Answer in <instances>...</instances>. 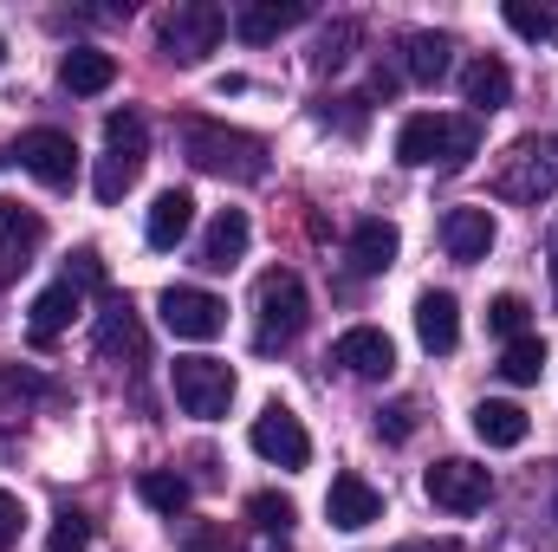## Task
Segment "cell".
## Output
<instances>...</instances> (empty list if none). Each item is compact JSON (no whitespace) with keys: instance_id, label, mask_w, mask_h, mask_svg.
I'll return each mask as SVG.
<instances>
[{"instance_id":"7402d4cb","label":"cell","mask_w":558,"mask_h":552,"mask_svg":"<svg viewBox=\"0 0 558 552\" xmlns=\"http://www.w3.org/2000/svg\"><path fill=\"white\" fill-rule=\"evenodd\" d=\"M461 98L474 105V118L507 111V98H513V72H507L500 59H474V65L461 72Z\"/></svg>"},{"instance_id":"e575fe53","label":"cell","mask_w":558,"mask_h":552,"mask_svg":"<svg viewBox=\"0 0 558 552\" xmlns=\"http://www.w3.org/2000/svg\"><path fill=\"white\" fill-rule=\"evenodd\" d=\"M65 286H78V292H85V286H105V261H98V248H78V254H72Z\"/></svg>"},{"instance_id":"4fadbf2b","label":"cell","mask_w":558,"mask_h":552,"mask_svg":"<svg viewBox=\"0 0 558 552\" xmlns=\"http://www.w3.org/2000/svg\"><path fill=\"white\" fill-rule=\"evenodd\" d=\"M39 241H46V221L33 208H20V202H0V286L33 267Z\"/></svg>"},{"instance_id":"d4e9b609","label":"cell","mask_w":558,"mask_h":552,"mask_svg":"<svg viewBox=\"0 0 558 552\" xmlns=\"http://www.w3.org/2000/svg\"><path fill=\"white\" fill-rule=\"evenodd\" d=\"M526 429H533V422H526V410H520V404L487 397V404L474 410V435H481L487 448H520V442H526Z\"/></svg>"},{"instance_id":"5bb4252c","label":"cell","mask_w":558,"mask_h":552,"mask_svg":"<svg viewBox=\"0 0 558 552\" xmlns=\"http://www.w3.org/2000/svg\"><path fill=\"white\" fill-rule=\"evenodd\" d=\"M247 241H254L247 208H221V215L208 221V235H202V267H208V274H234V267L247 261Z\"/></svg>"},{"instance_id":"e0dca14e","label":"cell","mask_w":558,"mask_h":552,"mask_svg":"<svg viewBox=\"0 0 558 552\" xmlns=\"http://www.w3.org/2000/svg\"><path fill=\"white\" fill-rule=\"evenodd\" d=\"M195 228V195L189 189H162L156 202H149V221H143V241L156 248V254H169L182 235Z\"/></svg>"},{"instance_id":"44dd1931","label":"cell","mask_w":558,"mask_h":552,"mask_svg":"<svg viewBox=\"0 0 558 552\" xmlns=\"http://www.w3.org/2000/svg\"><path fill=\"white\" fill-rule=\"evenodd\" d=\"M78 305H85V292H78V286H65V279H59V286H46V292L33 299L26 338H33V345H52V338H59V332L78 319Z\"/></svg>"},{"instance_id":"8fae6325","label":"cell","mask_w":558,"mask_h":552,"mask_svg":"<svg viewBox=\"0 0 558 552\" xmlns=\"http://www.w3.org/2000/svg\"><path fill=\"white\" fill-rule=\"evenodd\" d=\"M331 364H338L344 377L377 384V377H390V371H397V345H390V332H384V325H351V332L331 345Z\"/></svg>"},{"instance_id":"8d00e7d4","label":"cell","mask_w":558,"mask_h":552,"mask_svg":"<svg viewBox=\"0 0 558 552\" xmlns=\"http://www.w3.org/2000/svg\"><path fill=\"white\" fill-rule=\"evenodd\" d=\"M416 429V404H390V410H377V435H390V442H403Z\"/></svg>"},{"instance_id":"ac0fdd59","label":"cell","mask_w":558,"mask_h":552,"mask_svg":"<svg viewBox=\"0 0 558 552\" xmlns=\"http://www.w3.org/2000/svg\"><path fill=\"white\" fill-rule=\"evenodd\" d=\"M397 248H403L397 221H384V215L357 221L351 228V274H390L397 267Z\"/></svg>"},{"instance_id":"d6986e66","label":"cell","mask_w":558,"mask_h":552,"mask_svg":"<svg viewBox=\"0 0 558 552\" xmlns=\"http://www.w3.org/2000/svg\"><path fill=\"white\" fill-rule=\"evenodd\" d=\"M312 7L305 0H247L241 13H234V33L247 39V46H267V39H279L286 26H299Z\"/></svg>"},{"instance_id":"484cf974","label":"cell","mask_w":558,"mask_h":552,"mask_svg":"<svg viewBox=\"0 0 558 552\" xmlns=\"http://www.w3.org/2000/svg\"><path fill=\"white\" fill-rule=\"evenodd\" d=\"M137 494H143V507H156V514H182L189 507V481L175 475V468H143L137 475Z\"/></svg>"},{"instance_id":"1f68e13d","label":"cell","mask_w":558,"mask_h":552,"mask_svg":"<svg viewBox=\"0 0 558 552\" xmlns=\"http://www.w3.org/2000/svg\"><path fill=\"white\" fill-rule=\"evenodd\" d=\"M105 143H111L118 156H143V149H149V131H143L137 111H111V118H105Z\"/></svg>"},{"instance_id":"4dcf8cb0","label":"cell","mask_w":558,"mask_h":552,"mask_svg":"<svg viewBox=\"0 0 558 552\" xmlns=\"http://www.w3.org/2000/svg\"><path fill=\"white\" fill-rule=\"evenodd\" d=\"M526 312H533V305H526L520 292H500V299L487 305V332L513 345V338H526Z\"/></svg>"},{"instance_id":"6da1fadb","label":"cell","mask_w":558,"mask_h":552,"mask_svg":"<svg viewBox=\"0 0 558 552\" xmlns=\"http://www.w3.org/2000/svg\"><path fill=\"white\" fill-rule=\"evenodd\" d=\"M474 149H481V124H474V118L416 111V118H403V131H397V163H410V169H461Z\"/></svg>"},{"instance_id":"7a4b0ae2","label":"cell","mask_w":558,"mask_h":552,"mask_svg":"<svg viewBox=\"0 0 558 552\" xmlns=\"http://www.w3.org/2000/svg\"><path fill=\"white\" fill-rule=\"evenodd\" d=\"M182 149H189L195 169L228 176V182H260V176H267V149H260V137L228 131V124H208V118L182 124Z\"/></svg>"},{"instance_id":"603a6c76","label":"cell","mask_w":558,"mask_h":552,"mask_svg":"<svg viewBox=\"0 0 558 552\" xmlns=\"http://www.w3.org/2000/svg\"><path fill=\"white\" fill-rule=\"evenodd\" d=\"M98 358L105 364H143V325H137V312H131V299L98 319Z\"/></svg>"},{"instance_id":"d590c367","label":"cell","mask_w":558,"mask_h":552,"mask_svg":"<svg viewBox=\"0 0 558 552\" xmlns=\"http://www.w3.org/2000/svg\"><path fill=\"white\" fill-rule=\"evenodd\" d=\"M20 527H26V507H20V494L0 488V552L20 547Z\"/></svg>"},{"instance_id":"d6a6232c","label":"cell","mask_w":558,"mask_h":552,"mask_svg":"<svg viewBox=\"0 0 558 552\" xmlns=\"http://www.w3.org/2000/svg\"><path fill=\"white\" fill-rule=\"evenodd\" d=\"M46 552H92V520H85L78 507H65V514L52 520V533H46Z\"/></svg>"},{"instance_id":"8992f818","label":"cell","mask_w":558,"mask_h":552,"mask_svg":"<svg viewBox=\"0 0 558 552\" xmlns=\"http://www.w3.org/2000/svg\"><path fill=\"white\" fill-rule=\"evenodd\" d=\"M500 195L507 202H546L558 195V137H520L500 163Z\"/></svg>"},{"instance_id":"277c9868","label":"cell","mask_w":558,"mask_h":552,"mask_svg":"<svg viewBox=\"0 0 558 552\" xmlns=\"http://www.w3.org/2000/svg\"><path fill=\"white\" fill-rule=\"evenodd\" d=\"M221 33H228V13H221L215 0H182V7H169V13L156 20V46H162L175 65H202V59L221 46Z\"/></svg>"},{"instance_id":"cb8c5ba5","label":"cell","mask_w":558,"mask_h":552,"mask_svg":"<svg viewBox=\"0 0 558 552\" xmlns=\"http://www.w3.org/2000/svg\"><path fill=\"white\" fill-rule=\"evenodd\" d=\"M448 65H454V46H448L441 33H410V39H403V72H410L416 85H441Z\"/></svg>"},{"instance_id":"9c48e42d","label":"cell","mask_w":558,"mask_h":552,"mask_svg":"<svg viewBox=\"0 0 558 552\" xmlns=\"http://www.w3.org/2000/svg\"><path fill=\"white\" fill-rule=\"evenodd\" d=\"M13 156H20V169H26L33 182H46V189H72V182H78V143L65 137V131H52V124L26 131Z\"/></svg>"},{"instance_id":"3957f363","label":"cell","mask_w":558,"mask_h":552,"mask_svg":"<svg viewBox=\"0 0 558 552\" xmlns=\"http://www.w3.org/2000/svg\"><path fill=\"white\" fill-rule=\"evenodd\" d=\"M254 312H260V332H254V345H260V351L292 345V338L305 332V312H312V299H305V279L292 274V267L260 274V286H254Z\"/></svg>"},{"instance_id":"4316f807","label":"cell","mask_w":558,"mask_h":552,"mask_svg":"<svg viewBox=\"0 0 558 552\" xmlns=\"http://www.w3.org/2000/svg\"><path fill=\"white\" fill-rule=\"evenodd\" d=\"M137 176H143V156H118V149H105V156H98V176H92V189H98V202H124Z\"/></svg>"},{"instance_id":"f1b7e54d","label":"cell","mask_w":558,"mask_h":552,"mask_svg":"<svg viewBox=\"0 0 558 552\" xmlns=\"http://www.w3.org/2000/svg\"><path fill=\"white\" fill-rule=\"evenodd\" d=\"M500 377L507 384H539L546 377V338H513L500 351Z\"/></svg>"},{"instance_id":"30bf717a","label":"cell","mask_w":558,"mask_h":552,"mask_svg":"<svg viewBox=\"0 0 558 552\" xmlns=\"http://www.w3.org/2000/svg\"><path fill=\"white\" fill-rule=\"evenodd\" d=\"M162 325H169L175 338L208 345V338L228 332V305H221L215 292H202V286H169V292H162Z\"/></svg>"},{"instance_id":"2e32d148","label":"cell","mask_w":558,"mask_h":552,"mask_svg":"<svg viewBox=\"0 0 558 552\" xmlns=\"http://www.w3.org/2000/svg\"><path fill=\"white\" fill-rule=\"evenodd\" d=\"M59 85H65L72 98H98V92L118 85V59L98 52V46H72V52L59 59Z\"/></svg>"},{"instance_id":"83f0119b","label":"cell","mask_w":558,"mask_h":552,"mask_svg":"<svg viewBox=\"0 0 558 552\" xmlns=\"http://www.w3.org/2000/svg\"><path fill=\"white\" fill-rule=\"evenodd\" d=\"M364 39V26L357 20H331L325 33H318V46H312V72H338L344 59H351V46Z\"/></svg>"},{"instance_id":"ba28073f","label":"cell","mask_w":558,"mask_h":552,"mask_svg":"<svg viewBox=\"0 0 558 552\" xmlns=\"http://www.w3.org/2000/svg\"><path fill=\"white\" fill-rule=\"evenodd\" d=\"M247 442H254V455H260V461H274V468H286V475L312 461V435H305V422L286 410V404H267V410L254 416Z\"/></svg>"},{"instance_id":"7c38bea8","label":"cell","mask_w":558,"mask_h":552,"mask_svg":"<svg viewBox=\"0 0 558 552\" xmlns=\"http://www.w3.org/2000/svg\"><path fill=\"white\" fill-rule=\"evenodd\" d=\"M325 514H331V527L338 533H364L371 520H384V494L364 481V475H331V488H325Z\"/></svg>"},{"instance_id":"5b68a950","label":"cell","mask_w":558,"mask_h":552,"mask_svg":"<svg viewBox=\"0 0 558 552\" xmlns=\"http://www.w3.org/2000/svg\"><path fill=\"white\" fill-rule=\"evenodd\" d=\"M169 384H175L182 416H202V422H221L228 404H234V371L221 358H175Z\"/></svg>"},{"instance_id":"f546056e","label":"cell","mask_w":558,"mask_h":552,"mask_svg":"<svg viewBox=\"0 0 558 552\" xmlns=\"http://www.w3.org/2000/svg\"><path fill=\"white\" fill-rule=\"evenodd\" d=\"M507 26L520 39H558V13L553 7H533V0H507Z\"/></svg>"},{"instance_id":"52a82bcc","label":"cell","mask_w":558,"mask_h":552,"mask_svg":"<svg viewBox=\"0 0 558 552\" xmlns=\"http://www.w3.org/2000/svg\"><path fill=\"white\" fill-rule=\"evenodd\" d=\"M422 494H428L435 507H448V514H481L487 494H494V475H487L481 461L448 455V461H435V468L422 475Z\"/></svg>"},{"instance_id":"74e56055","label":"cell","mask_w":558,"mask_h":552,"mask_svg":"<svg viewBox=\"0 0 558 552\" xmlns=\"http://www.w3.org/2000/svg\"><path fill=\"white\" fill-rule=\"evenodd\" d=\"M0 59H7V39H0Z\"/></svg>"},{"instance_id":"836d02e7","label":"cell","mask_w":558,"mask_h":552,"mask_svg":"<svg viewBox=\"0 0 558 552\" xmlns=\"http://www.w3.org/2000/svg\"><path fill=\"white\" fill-rule=\"evenodd\" d=\"M247 514H254V527H260V533H292V520H299V507H292L286 494H254V501H247Z\"/></svg>"},{"instance_id":"9a60e30c","label":"cell","mask_w":558,"mask_h":552,"mask_svg":"<svg viewBox=\"0 0 558 552\" xmlns=\"http://www.w3.org/2000/svg\"><path fill=\"white\" fill-rule=\"evenodd\" d=\"M494 235H500V228H494L487 208H448V221H441V248H448V261H461V267L487 261Z\"/></svg>"},{"instance_id":"ffe728a7","label":"cell","mask_w":558,"mask_h":552,"mask_svg":"<svg viewBox=\"0 0 558 552\" xmlns=\"http://www.w3.org/2000/svg\"><path fill=\"white\" fill-rule=\"evenodd\" d=\"M416 338L435 358H448L461 345V305H454V292H422L416 299Z\"/></svg>"}]
</instances>
